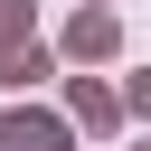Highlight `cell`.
<instances>
[{"label": "cell", "mask_w": 151, "mask_h": 151, "mask_svg": "<svg viewBox=\"0 0 151 151\" xmlns=\"http://www.w3.org/2000/svg\"><path fill=\"white\" fill-rule=\"evenodd\" d=\"M0 151H76V123L47 104H9L0 113Z\"/></svg>", "instance_id": "cell-1"}, {"label": "cell", "mask_w": 151, "mask_h": 151, "mask_svg": "<svg viewBox=\"0 0 151 151\" xmlns=\"http://www.w3.org/2000/svg\"><path fill=\"white\" fill-rule=\"evenodd\" d=\"M57 47H66V57H85V66H94V57H123V19L94 0V9H76V19H66V38H57Z\"/></svg>", "instance_id": "cell-2"}, {"label": "cell", "mask_w": 151, "mask_h": 151, "mask_svg": "<svg viewBox=\"0 0 151 151\" xmlns=\"http://www.w3.org/2000/svg\"><path fill=\"white\" fill-rule=\"evenodd\" d=\"M76 123H85V132H113V123H123V94L94 85V76H76Z\"/></svg>", "instance_id": "cell-3"}, {"label": "cell", "mask_w": 151, "mask_h": 151, "mask_svg": "<svg viewBox=\"0 0 151 151\" xmlns=\"http://www.w3.org/2000/svg\"><path fill=\"white\" fill-rule=\"evenodd\" d=\"M47 76V47L38 38H0V85H38Z\"/></svg>", "instance_id": "cell-4"}, {"label": "cell", "mask_w": 151, "mask_h": 151, "mask_svg": "<svg viewBox=\"0 0 151 151\" xmlns=\"http://www.w3.org/2000/svg\"><path fill=\"white\" fill-rule=\"evenodd\" d=\"M28 28H38V9L28 0H0V38H28Z\"/></svg>", "instance_id": "cell-5"}]
</instances>
